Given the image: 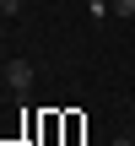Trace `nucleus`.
Wrapping results in <instances>:
<instances>
[{"label":"nucleus","mask_w":135,"mask_h":146,"mask_svg":"<svg viewBox=\"0 0 135 146\" xmlns=\"http://www.w3.org/2000/svg\"><path fill=\"white\" fill-rule=\"evenodd\" d=\"M5 87H11L16 98H27V92H32V65H27V60H5Z\"/></svg>","instance_id":"1"},{"label":"nucleus","mask_w":135,"mask_h":146,"mask_svg":"<svg viewBox=\"0 0 135 146\" xmlns=\"http://www.w3.org/2000/svg\"><path fill=\"white\" fill-rule=\"evenodd\" d=\"M0 16H22V0H0Z\"/></svg>","instance_id":"2"},{"label":"nucleus","mask_w":135,"mask_h":146,"mask_svg":"<svg viewBox=\"0 0 135 146\" xmlns=\"http://www.w3.org/2000/svg\"><path fill=\"white\" fill-rule=\"evenodd\" d=\"M114 16H135V0H114Z\"/></svg>","instance_id":"3"},{"label":"nucleus","mask_w":135,"mask_h":146,"mask_svg":"<svg viewBox=\"0 0 135 146\" xmlns=\"http://www.w3.org/2000/svg\"><path fill=\"white\" fill-rule=\"evenodd\" d=\"M114 146H135V141H130V135H119V141H114Z\"/></svg>","instance_id":"4"},{"label":"nucleus","mask_w":135,"mask_h":146,"mask_svg":"<svg viewBox=\"0 0 135 146\" xmlns=\"http://www.w3.org/2000/svg\"><path fill=\"white\" fill-rule=\"evenodd\" d=\"M76 146H81V141H76Z\"/></svg>","instance_id":"5"}]
</instances>
